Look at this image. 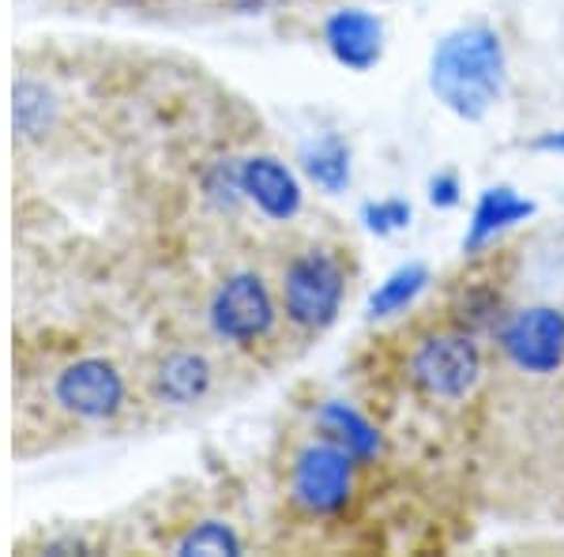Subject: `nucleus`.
Returning a JSON list of instances; mask_svg holds the SVG:
<instances>
[{
    "instance_id": "f257e3e1",
    "label": "nucleus",
    "mask_w": 564,
    "mask_h": 557,
    "mask_svg": "<svg viewBox=\"0 0 564 557\" xmlns=\"http://www.w3.org/2000/svg\"><path fill=\"white\" fill-rule=\"evenodd\" d=\"M15 456L34 460L72 444L140 429L135 358L65 332L15 343Z\"/></svg>"
},
{
    "instance_id": "f03ea898",
    "label": "nucleus",
    "mask_w": 564,
    "mask_h": 557,
    "mask_svg": "<svg viewBox=\"0 0 564 557\" xmlns=\"http://www.w3.org/2000/svg\"><path fill=\"white\" fill-rule=\"evenodd\" d=\"M177 328L204 335L252 369H271L294 346L282 321L268 257L230 253L196 282L193 313Z\"/></svg>"
},
{
    "instance_id": "7ed1b4c3",
    "label": "nucleus",
    "mask_w": 564,
    "mask_h": 557,
    "mask_svg": "<svg viewBox=\"0 0 564 557\" xmlns=\"http://www.w3.org/2000/svg\"><path fill=\"white\" fill-rule=\"evenodd\" d=\"M257 373L204 335L174 328L166 340L135 354V388H140V429L177 426L218 410L234 399Z\"/></svg>"
},
{
    "instance_id": "20e7f679",
    "label": "nucleus",
    "mask_w": 564,
    "mask_h": 557,
    "mask_svg": "<svg viewBox=\"0 0 564 557\" xmlns=\"http://www.w3.org/2000/svg\"><path fill=\"white\" fill-rule=\"evenodd\" d=\"M268 268L275 279L290 340L297 346L321 340L339 321L350 294L354 257L339 237L313 231H282L268 245Z\"/></svg>"
},
{
    "instance_id": "39448f33",
    "label": "nucleus",
    "mask_w": 564,
    "mask_h": 557,
    "mask_svg": "<svg viewBox=\"0 0 564 557\" xmlns=\"http://www.w3.org/2000/svg\"><path fill=\"white\" fill-rule=\"evenodd\" d=\"M366 463L321 429L294 441L282 460V497L305 519H343L358 497Z\"/></svg>"
},
{
    "instance_id": "423d86ee",
    "label": "nucleus",
    "mask_w": 564,
    "mask_h": 557,
    "mask_svg": "<svg viewBox=\"0 0 564 557\" xmlns=\"http://www.w3.org/2000/svg\"><path fill=\"white\" fill-rule=\"evenodd\" d=\"M433 95L441 98L452 114L478 117L489 114L497 103L500 84H505V53H500V39L489 26H463V31L448 34L433 53Z\"/></svg>"
},
{
    "instance_id": "0eeeda50",
    "label": "nucleus",
    "mask_w": 564,
    "mask_h": 557,
    "mask_svg": "<svg viewBox=\"0 0 564 557\" xmlns=\"http://www.w3.org/2000/svg\"><path fill=\"white\" fill-rule=\"evenodd\" d=\"M403 377L425 404H463L486 377L478 335L459 328L456 321H444L414 335L403 362Z\"/></svg>"
},
{
    "instance_id": "6e6552de",
    "label": "nucleus",
    "mask_w": 564,
    "mask_h": 557,
    "mask_svg": "<svg viewBox=\"0 0 564 557\" xmlns=\"http://www.w3.org/2000/svg\"><path fill=\"white\" fill-rule=\"evenodd\" d=\"M497 358L508 373L545 381L564 369V309L550 301L508 306L494 328Z\"/></svg>"
},
{
    "instance_id": "1a4fd4ad",
    "label": "nucleus",
    "mask_w": 564,
    "mask_h": 557,
    "mask_svg": "<svg viewBox=\"0 0 564 557\" xmlns=\"http://www.w3.org/2000/svg\"><path fill=\"white\" fill-rule=\"evenodd\" d=\"M238 178H241V193L245 207L252 215L263 218L275 231H290L294 218L302 215L305 196L297 185L294 170L271 151H241L238 154Z\"/></svg>"
},
{
    "instance_id": "9d476101",
    "label": "nucleus",
    "mask_w": 564,
    "mask_h": 557,
    "mask_svg": "<svg viewBox=\"0 0 564 557\" xmlns=\"http://www.w3.org/2000/svg\"><path fill=\"white\" fill-rule=\"evenodd\" d=\"M324 42L332 57L354 72H366L380 61V23L369 12H358V8L335 12L324 23Z\"/></svg>"
},
{
    "instance_id": "9b49d317",
    "label": "nucleus",
    "mask_w": 564,
    "mask_h": 557,
    "mask_svg": "<svg viewBox=\"0 0 564 557\" xmlns=\"http://www.w3.org/2000/svg\"><path fill=\"white\" fill-rule=\"evenodd\" d=\"M313 429H321L332 441H339L343 449H350L366 468L380 460V429L358 407L343 404V399H324L313 410Z\"/></svg>"
},
{
    "instance_id": "f8f14e48",
    "label": "nucleus",
    "mask_w": 564,
    "mask_h": 557,
    "mask_svg": "<svg viewBox=\"0 0 564 557\" xmlns=\"http://www.w3.org/2000/svg\"><path fill=\"white\" fill-rule=\"evenodd\" d=\"M531 215V204H523L512 189H489L481 196L478 212H475V226H470V237H467V249H478L486 237H494L500 226L508 223H520V218Z\"/></svg>"
},
{
    "instance_id": "ddd939ff",
    "label": "nucleus",
    "mask_w": 564,
    "mask_h": 557,
    "mask_svg": "<svg viewBox=\"0 0 564 557\" xmlns=\"http://www.w3.org/2000/svg\"><path fill=\"white\" fill-rule=\"evenodd\" d=\"M305 170L321 189H327V193H339V189L350 181L347 143H343L339 136H324V140H316L313 148L305 151Z\"/></svg>"
},
{
    "instance_id": "4468645a",
    "label": "nucleus",
    "mask_w": 564,
    "mask_h": 557,
    "mask_svg": "<svg viewBox=\"0 0 564 557\" xmlns=\"http://www.w3.org/2000/svg\"><path fill=\"white\" fill-rule=\"evenodd\" d=\"M425 287V268H403L395 271L384 287L372 294V306L369 313L372 317H391V313H403L406 306H411V298L417 294V290Z\"/></svg>"
},
{
    "instance_id": "2eb2a0df",
    "label": "nucleus",
    "mask_w": 564,
    "mask_h": 557,
    "mask_svg": "<svg viewBox=\"0 0 564 557\" xmlns=\"http://www.w3.org/2000/svg\"><path fill=\"white\" fill-rule=\"evenodd\" d=\"M369 218H372V231L388 234V231H395V226H406V218H411V207L399 204V200H388V204L369 207Z\"/></svg>"
},
{
    "instance_id": "dca6fc26",
    "label": "nucleus",
    "mask_w": 564,
    "mask_h": 557,
    "mask_svg": "<svg viewBox=\"0 0 564 557\" xmlns=\"http://www.w3.org/2000/svg\"><path fill=\"white\" fill-rule=\"evenodd\" d=\"M223 4L238 15H263V12H279V8H286L290 0H223Z\"/></svg>"
},
{
    "instance_id": "f3484780",
    "label": "nucleus",
    "mask_w": 564,
    "mask_h": 557,
    "mask_svg": "<svg viewBox=\"0 0 564 557\" xmlns=\"http://www.w3.org/2000/svg\"><path fill=\"white\" fill-rule=\"evenodd\" d=\"M539 148H545V151H564V132L561 136H545V140H539Z\"/></svg>"
},
{
    "instance_id": "a211bd4d",
    "label": "nucleus",
    "mask_w": 564,
    "mask_h": 557,
    "mask_svg": "<svg viewBox=\"0 0 564 557\" xmlns=\"http://www.w3.org/2000/svg\"><path fill=\"white\" fill-rule=\"evenodd\" d=\"M113 4H135V0H113Z\"/></svg>"
}]
</instances>
